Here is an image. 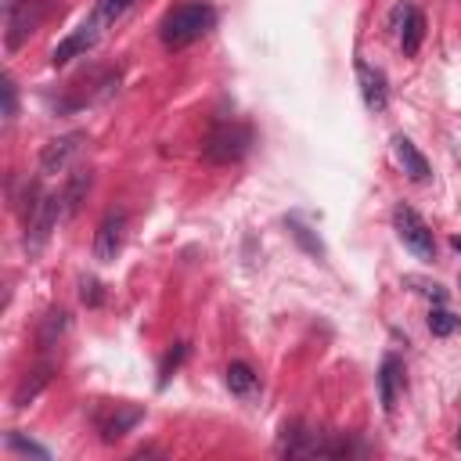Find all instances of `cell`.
<instances>
[{
    "mask_svg": "<svg viewBox=\"0 0 461 461\" xmlns=\"http://www.w3.org/2000/svg\"><path fill=\"white\" fill-rule=\"evenodd\" d=\"M216 22V11L202 0H187V4H176L166 11V18L158 22V36L169 50H180L194 40H202Z\"/></svg>",
    "mask_w": 461,
    "mask_h": 461,
    "instance_id": "cell-1",
    "label": "cell"
},
{
    "mask_svg": "<svg viewBox=\"0 0 461 461\" xmlns=\"http://www.w3.org/2000/svg\"><path fill=\"white\" fill-rule=\"evenodd\" d=\"M61 216H65L61 212V194H43V202L36 205V212L25 220V252L29 256H40L43 252V245L54 234V227H58Z\"/></svg>",
    "mask_w": 461,
    "mask_h": 461,
    "instance_id": "cell-4",
    "label": "cell"
},
{
    "mask_svg": "<svg viewBox=\"0 0 461 461\" xmlns=\"http://www.w3.org/2000/svg\"><path fill=\"white\" fill-rule=\"evenodd\" d=\"M79 288H83V292H79V295H83V303H90V306H97V303H101V285H97L94 277H83V281H79Z\"/></svg>",
    "mask_w": 461,
    "mask_h": 461,
    "instance_id": "cell-24",
    "label": "cell"
},
{
    "mask_svg": "<svg viewBox=\"0 0 461 461\" xmlns=\"http://www.w3.org/2000/svg\"><path fill=\"white\" fill-rule=\"evenodd\" d=\"M50 382V364H40V367H32L22 382H18V389H14V396H11V403L14 407H25V403H32L40 393H43V385Z\"/></svg>",
    "mask_w": 461,
    "mask_h": 461,
    "instance_id": "cell-14",
    "label": "cell"
},
{
    "mask_svg": "<svg viewBox=\"0 0 461 461\" xmlns=\"http://www.w3.org/2000/svg\"><path fill=\"white\" fill-rule=\"evenodd\" d=\"M450 245H454V249L461 252V234H454V238H450Z\"/></svg>",
    "mask_w": 461,
    "mask_h": 461,
    "instance_id": "cell-26",
    "label": "cell"
},
{
    "mask_svg": "<svg viewBox=\"0 0 461 461\" xmlns=\"http://www.w3.org/2000/svg\"><path fill=\"white\" fill-rule=\"evenodd\" d=\"M400 389H403V364L396 357H385L382 367H378V400H382L385 414H393Z\"/></svg>",
    "mask_w": 461,
    "mask_h": 461,
    "instance_id": "cell-11",
    "label": "cell"
},
{
    "mask_svg": "<svg viewBox=\"0 0 461 461\" xmlns=\"http://www.w3.org/2000/svg\"><path fill=\"white\" fill-rule=\"evenodd\" d=\"M184 357H187V346H184V342H180L176 349H169V353H166V360H162V378H158V385H166V382H169V375H173V371L180 367V360H184Z\"/></svg>",
    "mask_w": 461,
    "mask_h": 461,
    "instance_id": "cell-23",
    "label": "cell"
},
{
    "mask_svg": "<svg viewBox=\"0 0 461 461\" xmlns=\"http://www.w3.org/2000/svg\"><path fill=\"white\" fill-rule=\"evenodd\" d=\"M140 414H144L140 407H122V403H115L108 418H97V429H101V439H108V443H112V439H119V436H126V432H130V429H133V425L140 421Z\"/></svg>",
    "mask_w": 461,
    "mask_h": 461,
    "instance_id": "cell-13",
    "label": "cell"
},
{
    "mask_svg": "<svg viewBox=\"0 0 461 461\" xmlns=\"http://www.w3.org/2000/svg\"><path fill=\"white\" fill-rule=\"evenodd\" d=\"M130 4H133V0H97V7H94V14H90V18L104 29V25H112L115 18H122Z\"/></svg>",
    "mask_w": 461,
    "mask_h": 461,
    "instance_id": "cell-18",
    "label": "cell"
},
{
    "mask_svg": "<svg viewBox=\"0 0 461 461\" xmlns=\"http://www.w3.org/2000/svg\"><path fill=\"white\" fill-rule=\"evenodd\" d=\"M122 234H126V212H108L94 234V259L97 263H115L119 249H122Z\"/></svg>",
    "mask_w": 461,
    "mask_h": 461,
    "instance_id": "cell-7",
    "label": "cell"
},
{
    "mask_svg": "<svg viewBox=\"0 0 461 461\" xmlns=\"http://www.w3.org/2000/svg\"><path fill=\"white\" fill-rule=\"evenodd\" d=\"M86 191H90V169H76V173L68 176L65 191H61V212L72 216V212L79 209V202H83Z\"/></svg>",
    "mask_w": 461,
    "mask_h": 461,
    "instance_id": "cell-16",
    "label": "cell"
},
{
    "mask_svg": "<svg viewBox=\"0 0 461 461\" xmlns=\"http://www.w3.org/2000/svg\"><path fill=\"white\" fill-rule=\"evenodd\" d=\"M429 328H432V335H450L457 328V317L450 310H432L429 313Z\"/></svg>",
    "mask_w": 461,
    "mask_h": 461,
    "instance_id": "cell-21",
    "label": "cell"
},
{
    "mask_svg": "<svg viewBox=\"0 0 461 461\" xmlns=\"http://www.w3.org/2000/svg\"><path fill=\"white\" fill-rule=\"evenodd\" d=\"M43 7H47V0H25L11 18H4L7 22V50H18L32 32H36V25H40V18H43Z\"/></svg>",
    "mask_w": 461,
    "mask_h": 461,
    "instance_id": "cell-8",
    "label": "cell"
},
{
    "mask_svg": "<svg viewBox=\"0 0 461 461\" xmlns=\"http://www.w3.org/2000/svg\"><path fill=\"white\" fill-rule=\"evenodd\" d=\"M104 29L94 22V18H86L76 32H68L54 50H50V65H65V61H72L76 54H83V50H90L94 43H97V36H101Z\"/></svg>",
    "mask_w": 461,
    "mask_h": 461,
    "instance_id": "cell-9",
    "label": "cell"
},
{
    "mask_svg": "<svg viewBox=\"0 0 461 461\" xmlns=\"http://www.w3.org/2000/svg\"><path fill=\"white\" fill-rule=\"evenodd\" d=\"M252 148V130L245 122H220L205 140H202V155L216 166H230L238 158H245Z\"/></svg>",
    "mask_w": 461,
    "mask_h": 461,
    "instance_id": "cell-2",
    "label": "cell"
},
{
    "mask_svg": "<svg viewBox=\"0 0 461 461\" xmlns=\"http://www.w3.org/2000/svg\"><path fill=\"white\" fill-rule=\"evenodd\" d=\"M65 324H68L65 310H50V313L43 317V324H40V349H50V346L58 342V335L65 331Z\"/></svg>",
    "mask_w": 461,
    "mask_h": 461,
    "instance_id": "cell-17",
    "label": "cell"
},
{
    "mask_svg": "<svg viewBox=\"0 0 461 461\" xmlns=\"http://www.w3.org/2000/svg\"><path fill=\"white\" fill-rule=\"evenodd\" d=\"M227 389H230L234 396L249 400V396H256V393H259V378H256V371H252L249 364L234 360V364L227 367Z\"/></svg>",
    "mask_w": 461,
    "mask_h": 461,
    "instance_id": "cell-15",
    "label": "cell"
},
{
    "mask_svg": "<svg viewBox=\"0 0 461 461\" xmlns=\"http://www.w3.org/2000/svg\"><path fill=\"white\" fill-rule=\"evenodd\" d=\"M357 76H360V94H364V104L371 112H385L389 104V94H385V76L364 61H357Z\"/></svg>",
    "mask_w": 461,
    "mask_h": 461,
    "instance_id": "cell-12",
    "label": "cell"
},
{
    "mask_svg": "<svg viewBox=\"0 0 461 461\" xmlns=\"http://www.w3.org/2000/svg\"><path fill=\"white\" fill-rule=\"evenodd\" d=\"M393 155H396V162H400V169L414 180V184H421V180H429V162H425V155L414 148V140L411 137H403V133H396L393 137Z\"/></svg>",
    "mask_w": 461,
    "mask_h": 461,
    "instance_id": "cell-10",
    "label": "cell"
},
{
    "mask_svg": "<svg viewBox=\"0 0 461 461\" xmlns=\"http://www.w3.org/2000/svg\"><path fill=\"white\" fill-rule=\"evenodd\" d=\"M22 4H25V0H0V11H4V18H11V14L22 7Z\"/></svg>",
    "mask_w": 461,
    "mask_h": 461,
    "instance_id": "cell-25",
    "label": "cell"
},
{
    "mask_svg": "<svg viewBox=\"0 0 461 461\" xmlns=\"http://www.w3.org/2000/svg\"><path fill=\"white\" fill-rule=\"evenodd\" d=\"M457 447H461V425H457Z\"/></svg>",
    "mask_w": 461,
    "mask_h": 461,
    "instance_id": "cell-27",
    "label": "cell"
},
{
    "mask_svg": "<svg viewBox=\"0 0 461 461\" xmlns=\"http://www.w3.org/2000/svg\"><path fill=\"white\" fill-rule=\"evenodd\" d=\"M389 29L396 32V43L403 54H414L421 47V36H425V18L414 4H396L393 14H389Z\"/></svg>",
    "mask_w": 461,
    "mask_h": 461,
    "instance_id": "cell-5",
    "label": "cell"
},
{
    "mask_svg": "<svg viewBox=\"0 0 461 461\" xmlns=\"http://www.w3.org/2000/svg\"><path fill=\"white\" fill-rule=\"evenodd\" d=\"M7 447L18 450V454H32V457H47V447L32 443V439H22L18 432H7Z\"/></svg>",
    "mask_w": 461,
    "mask_h": 461,
    "instance_id": "cell-22",
    "label": "cell"
},
{
    "mask_svg": "<svg viewBox=\"0 0 461 461\" xmlns=\"http://www.w3.org/2000/svg\"><path fill=\"white\" fill-rule=\"evenodd\" d=\"M0 94H4V122L11 126V122H14V115H18V90H14V79H11V76H4Z\"/></svg>",
    "mask_w": 461,
    "mask_h": 461,
    "instance_id": "cell-20",
    "label": "cell"
},
{
    "mask_svg": "<svg viewBox=\"0 0 461 461\" xmlns=\"http://www.w3.org/2000/svg\"><path fill=\"white\" fill-rule=\"evenodd\" d=\"M393 227H396V234H400V241H403L418 259H436L432 230H429V223H425L411 205H396V212H393Z\"/></svg>",
    "mask_w": 461,
    "mask_h": 461,
    "instance_id": "cell-3",
    "label": "cell"
},
{
    "mask_svg": "<svg viewBox=\"0 0 461 461\" xmlns=\"http://www.w3.org/2000/svg\"><path fill=\"white\" fill-rule=\"evenodd\" d=\"M86 144V133H65V137H54L43 144L40 151V173H61Z\"/></svg>",
    "mask_w": 461,
    "mask_h": 461,
    "instance_id": "cell-6",
    "label": "cell"
},
{
    "mask_svg": "<svg viewBox=\"0 0 461 461\" xmlns=\"http://www.w3.org/2000/svg\"><path fill=\"white\" fill-rule=\"evenodd\" d=\"M288 230H292V238H295L310 256H324V245H321V238L310 234V227H303L299 220H288Z\"/></svg>",
    "mask_w": 461,
    "mask_h": 461,
    "instance_id": "cell-19",
    "label": "cell"
}]
</instances>
